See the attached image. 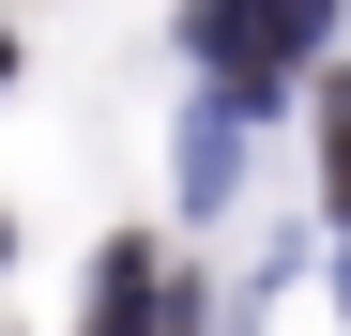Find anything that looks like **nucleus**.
<instances>
[{
    "label": "nucleus",
    "mask_w": 351,
    "mask_h": 336,
    "mask_svg": "<svg viewBox=\"0 0 351 336\" xmlns=\"http://www.w3.org/2000/svg\"><path fill=\"white\" fill-rule=\"evenodd\" d=\"M0 62H16V46H0Z\"/></svg>",
    "instance_id": "5"
},
{
    "label": "nucleus",
    "mask_w": 351,
    "mask_h": 336,
    "mask_svg": "<svg viewBox=\"0 0 351 336\" xmlns=\"http://www.w3.org/2000/svg\"><path fill=\"white\" fill-rule=\"evenodd\" d=\"M336 306H351V245H336Z\"/></svg>",
    "instance_id": "4"
},
{
    "label": "nucleus",
    "mask_w": 351,
    "mask_h": 336,
    "mask_svg": "<svg viewBox=\"0 0 351 336\" xmlns=\"http://www.w3.org/2000/svg\"><path fill=\"white\" fill-rule=\"evenodd\" d=\"M77 336H153V245H107V275H92V321Z\"/></svg>",
    "instance_id": "1"
},
{
    "label": "nucleus",
    "mask_w": 351,
    "mask_h": 336,
    "mask_svg": "<svg viewBox=\"0 0 351 336\" xmlns=\"http://www.w3.org/2000/svg\"><path fill=\"white\" fill-rule=\"evenodd\" d=\"M321 184H336V230H351V92H321Z\"/></svg>",
    "instance_id": "3"
},
{
    "label": "nucleus",
    "mask_w": 351,
    "mask_h": 336,
    "mask_svg": "<svg viewBox=\"0 0 351 336\" xmlns=\"http://www.w3.org/2000/svg\"><path fill=\"white\" fill-rule=\"evenodd\" d=\"M229 153H245V138H229V107H214V123H184V199H199V214L229 199Z\"/></svg>",
    "instance_id": "2"
}]
</instances>
